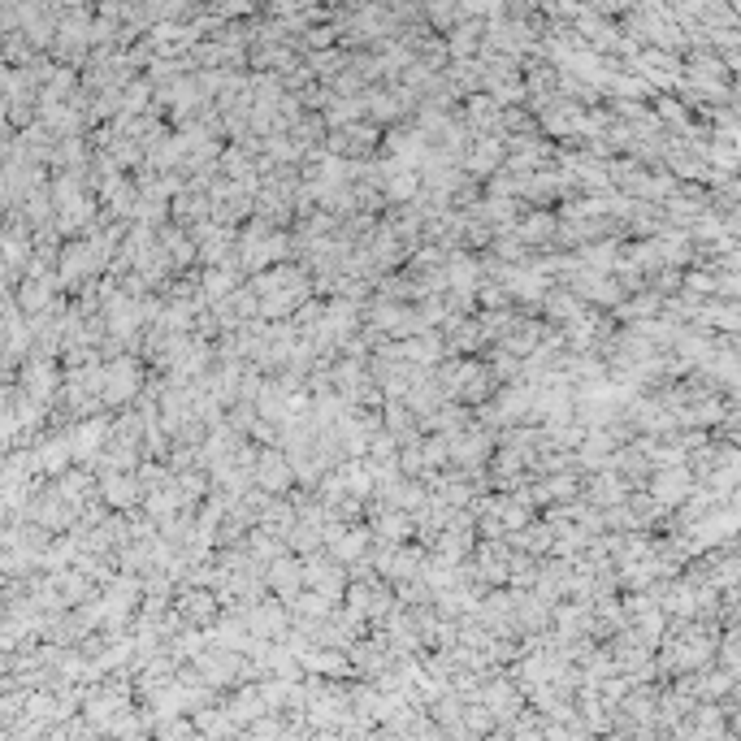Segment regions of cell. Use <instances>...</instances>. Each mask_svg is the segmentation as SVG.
Returning a JSON list of instances; mask_svg holds the SVG:
<instances>
[{
	"label": "cell",
	"instance_id": "obj_6",
	"mask_svg": "<svg viewBox=\"0 0 741 741\" xmlns=\"http://www.w3.org/2000/svg\"><path fill=\"white\" fill-rule=\"evenodd\" d=\"M477 702H486L494 724H507L516 711H525V689H520L512 676H490V681H477Z\"/></svg>",
	"mask_w": 741,
	"mask_h": 741
},
{
	"label": "cell",
	"instance_id": "obj_24",
	"mask_svg": "<svg viewBox=\"0 0 741 741\" xmlns=\"http://www.w3.org/2000/svg\"><path fill=\"white\" fill-rule=\"evenodd\" d=\"M100 438H104V421H87V425H83V429H78V434H74L70 451H74V455H83V460H87V455L100 447Z\"/></svg>",
	"mask_w": 741,
	"mask_h": 741
},
{
	"label": "cell",
	"instance_id": "obj_23",
	"mask_svg": "<svg viewBox=\"0 0 741 741\" xmlns=\"http://www.w3.org/2000/svg\"><path fill=\"white\" fill-rule=\"evenodd\" d=\"M486 369H490V377H494V382H520V356H512V351H494V356H490V364H486Z\"/></svg>",
	"mask_w": 741,
	"mask_h": 741
},
{
	"label": "cell",
	"instance_id": "obj_25",
	"mask_svg": "<svg viewBox=\"0 0 741 741\" xmlns=\"http://www.w3.org/2000/svg\"><path fill=\"white\" fill-rule=\"evenodd\" d=\"M473 295H477L481 308H507V304H512V299H507V291H503V282H486V286L477 282Z\"/></svg>",
	"mask_w": 741,
	"mask_h": 741
},
{
	"label": "cell",
	"instance_id": "obj_8",
	"mask_svg": "<svg viewBox=\"0 0 741 741\" xmlns=\"http://www.w3.org/2000/svg\"><path fill=\"white\" fill-rule=\"evenodd\" d=\"M291 460H286L282 447H260L256 451V464H252V486L265 490V494H286L291 490Z\"/></svg>",
	"mask_w": 741,
	"mask_h": 741
},
{
	"label": "cell",
	"instance_id": "obj_20",
	"mask_svg": "<svg viewBox=\"0 0 741 741\" xmlns=\"http://www.w3.org/2000/svg\"><path fill=\"white\" fill-rule=\"evenodd\" d=\"M538 308L546 312V321H559V325H564V321H572V317L581 312V299L572 295V291H555V286H551V291L542 295Z\"/></svg>",
	"mask_w": 741,
	"mask_h": 741
},
{
	"label": "cell",
	"instance_id": "obj_1",
	"mask_svg": "<svg viewBox=\"0 0 741 741\" xmlns=\"http://www.w3.org/2000/svg\"><path fill=\"white\" fill-rule=\"evenodd\" d=\"M434 382L442 390V399H455L464 403V408H477V403H486L494 395V377L481 360H460V356H442L434 364Z\"/></svg>",
	"mask_w": 741,
	"mask_h": 741
},
{
	"label": "cell",
	"instance_id": "obj_4",
	"mask_svg": "<svg viewBox=\"0 0 741 741\" xmlns=\"http://www.w3.org/2000/svg\"><path fill=\"white\" fill-rule=\"evenodd\" d=\"M694 473H689V464H659V468H650V477H646V494L655 499L659 507H672L676 503H685V494L694 490Z\"/></svg>",
	"mask_w": 741,
	"mask_h": 741
},
{
	"label": "cell",
	"instance_id": "obj_3",
	"mask_svg": "<svg viewBox=\"0 0 741 741\" xmlns=\"http://www.w3.org/2000/svg\"><path fill=\"white\" fill-rule=\"evenodd\" d=\"M568 291L581 299V304H594V308H616L624 299V286L611 278V273H598V269H585L577 265L568 273Z\"/></svg>",
	"mask_w": 741,
	"mask_h": 741
},
{
	"label": "cell",
	"instance_id": "obj_22",
	"mask_svg": "<svg viewBox=\"0 0 741 741\" xmlns=\"http://www.w3.org/2000/svg\"><path fill=\"white\" fill-rule=\"evenodd\" d=\"M494 512H499V520H503V533H512V529H520V525H529L533 520V507L520 499V494H512V499H494Z\"/></svg>",
	"mask_w": 741,
	"mask_h": 741
},
{
	"label": "cell",
	"instance_id": "obj_5",
	"mask_svg": "<svg viewBox=\"0 0 741 741\" xmlns=\"http://www.w3.org/2000/svg\"><path fill=\"white\" fill-rule=\"evenodd\" d=\"M243 624L265 642H282L286 629H291V607L282 598H256V603L243 607Z\"/></svg>",
	"mask_w": 741,
	"mask_h": 741
},
{
	"label": "cell",
	"instance_id": "obj_19",
	"mask_svg": "<svg viewBox=\"0 0 741 741\" xmlns=\"http://www.w3.org/2000/svg\"><path fill=\"white\" fill-rule=\"evenodd\" d=\"M191 715H195V720H191L195 733H204V737H221V733H234V728H239V724L230 720V711H226V707H213V702L195 707Z\"/></svg>",
	"mask_w": 741,
	"mask_h": 741
},
{
	"label": "cell",
	"instance_id": "obj_14",
	"mask_svg": "<svg viewBox=\"0 0 741 741\" xmlns=\"http://www.w3.org/2000/svg\"><path fill=\"white\" fill-rule=\"evenodd\" d=\"M239 265H230V260H226V265H208L204 273H200V291H204V304H217V299H226L230 291H234V286H239L243 278H239Z\"/></svg>",
	"mask_w": 741,
	"mask_h": 741
},
{
	"label": "cell",
	"instance_id": "obj_7",
	"mask_svg": "<svg viewBox=\"0 0 741 741\" xmlns=\"http://www.w3.org/2000/svg\"><path fill=\"white\" fill-rule=\"evenodd\" d=\"M174 611L182 616V624H195V629H208L217 616H221V603H217V590H208V585H195L187 581L174 598Z\"/></svg>",
	"mask_w": 741,
	"mask_h": 741
},
{
	"label": "cell",
	"instance_id": "obj_2",
	"mask_svg": "<svg viewBox=\"0 0 741 741\" xmlns=\"http://www.w3.org/2000/svg\"><path fill=\"white\" fill-rule=\"evenodd\" d=\"M299 577H304L308 590H317L321 598H330L338 607L343 603V590H347V568L338 564V559L312 551V555H299Z\"/></svg>",
	"mask_w": 741,
	"mask_h": 741
},
{
	"label": "cell",
	"instance_id": "obj_18",
	"mask_svg": "<svg viewBox=\"0 0 741 741\" xmlns=\"http://www.w3.org/2000/svg\"><path fill=\"white\" fill-rule=\"evenodd\" d=\"M104 499L126 512V507H135L143 499V486H139L135 477H126V468H117V473L104 477Z\"/></svg>",
	"mask_w": 741,
	"mask_h": 741
},
{
	"label": "cell",
	"instance_id": "obj_17",
	"mask_svg": "<svg viewBox=\"0 0 741 741\" xmlns=\"http://www.w3.org/2000/svg\"><path fill=\"white\" fill-rule=\"evenodd\" d=\"M503 538L512 542L516 551H525V555H546V551H551V525H546V520H542V525H533V520H529V525L503 533Z\"/></svg>",
	"mask_w": 741,
	"mask_h": 741
},
{
	"label": "cell",
	"instance_id": "obj_11",
	"mask_svg": "<svg viewBox=\"0 0 741 741\" xmlns=\"http://www.w3.org/2000/svg\"><path fill=\"white\" fill-rule=\"evenodd\" d=\"M442 282H447V291H477L481 282V260L460 252V247H451L447 260H442Z\"/></svg>",
	"mask_w": 741,
	"mask_h": 741
},
{
	"label": "cell",
	"instance_id": "obj_9",
	"mask_svg": "<svg viewBox=\"0 0 741 741\" xmlns=\"http://www.w3.org/2000/svg\"><path fill=\"white\" fill-rule=\"evenodd\" d=\"M265 585L282 598V603H291V594L304 590V577H299V555H291V551L273 555L265 564Z\"/></svg>",
	"mask_w": 741,
	"mask_h": 741
},
{
	"label": "cell",
	"instance_id": "obj_12",
	"mask_svg": "<svg viewBox=\"0 0 741 741\" xmlns=\"http://www.w3.org/2000/svg\"><path fill=\"white\" fill-rule=\"evenodd\" d=\"M581 490H585V503H594V507H611V503L629 499V486H624V477L616 468H594Z\"/></svg>",
	"mask_w": 741,
	"mask_h": 741
},
{
	"label": "cell",
	"instance_id": "obj_10",
	"mask_svg": "<svg viewBox=\"0 0 741 741\" xmlns=\"http://www.w3.org/2000/svg\"><path fill=\"white\" fill-rule=\"evenodd\" d=\"M100 386H104V399L109 403H130L139 395V364L135 360H113L109 369L100 373Z\"/></svg>",
	"mask_w": 741,
	"mask_h": 741
},
{
	"label": "cell",
	"instance_id": "obj_26",
	"mask_svg": "<svg viewBox=\"0 0 741 741\" xmlns=\"http://www.w3.org/2000/svg\"><path fill=\"white\" fill-rule=\"evenodd\" d=\"M148 91H152V83H135L126 91V109H143L148 104Z\"/></svg>",
	"mask_w": 741,
	"mask_h": 741
},
{
	"label": "cell",
	"instance_id": "obj_16",
	"mask_svg": "<svg viewBox=\"0 0 741 741\" xmlns=\"http://www.w3.org/2000/svg\"><path fill=\"white\" fill-rule=\"evenodd\" d=\"M542 130L546 135H555V139H564V135H577L581 130V104H542Z\"/></svg>",
	"mask_w": 741,
	"mask_h": 741
},
{
	"label": "cell",
	"instance_id": "obj_13",
	"mask_svg": "<svg viewBox=\"0 0 741 741\" xmlns=\"http://www.w3.org/2000/svg\"><path fill=\"white\" fill-rule=\"evenodd\" d=\"M464 126L473 130V135H503V109L490 96H468Z\"/></svg>",
	"mask_w": 741,
	"mask_h": 741
},
{
	"label": "cell",
	"instance_id": "obj_15",
	"mask_svg": "<svg viewBox=\"0 0 741 741\" xmlns=\"http://www.w3.org/2000/svg\"><path fill=\"white\" fill-rule=\"evenodd\" d=\"M555 213H546V208H533L529 217H516V226H512V234L525 247H533V243H551L555 239Z\"/></svg>",
	"mask_w": 741,
	"mask_h": 741
},
{
	"label": "cell",
	"instance_id": "obj_21",
	"mask_svg": "<svg viewBox=\"0 0 741 741\" xmlns=\"http://www.w3.org/2000/svg\"><path fill=\"white\" fill-rule=\"evenodd\" d=\"M659 308H663V295L659 291H637L633 299H620L616 312L624 321H646V317H659Z\"/></svg>",
	"mask_w": 741,
	"mask_h": 741
}]
</instances>
